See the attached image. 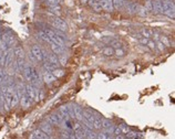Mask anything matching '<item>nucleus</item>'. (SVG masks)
<instances>
[{
  "instance_id": "f257e3e1",
  "label": "nucleus",
  "mask_w": 175,
  "mask_h": 139,
  "mask_svg": "<svg viewBox=\"0 0 175 139\" xmlns=\"http://www.w3.org/2000/svg\"><path fill=\"white\" fill-rule=\"evenodd\" d=\"M25 91H26V94L28 95V97H29L32 102H39V88L29 83V84L25 85Z\"/></svg>"
},
{
  "instance_id": "f03ea898",
  "label": "nucleus",
  "mask_w": 175,
  "mask_h": 139,
  "mask_svg": "<svg viewBox=\"0 0 175 139\" xmlns=\"http://www.w3.org/2000/svg\"><path fill=\"white\" fill-rule=\"evenodd\" d=\"M162 3H163V13L167 15L169 18L174 19L175 8H174V2H173V0H162Z\"/></svg>"
},
{
  "instance_id": "7ed1b4c3",
  "label": "nucleus",
  "mask_w": 175,
  "mask_h": 139,
  "mask_svg": "<svg viewBox=\"0 0 175 139\" xmlns=\"http://www.w3.org/2000/svg\"><path fill=\"white\" fill-rule=\"evenodd\" d=\"M51 24L54 29H57L58 31H61V32H67L68 30V24L65 23V20H62L61 18L59 17H54V18L51 20Z\"/></svg>"
},
{
  "instance_id": "20e7f679",
  "label": "nucleus",
  "mask_w": 175,
  "mask_h": 139,
  "mask_svg": "<svg viewBox=\"0 0 175 139\" xmlns=\"http://www.w3.org/2000/svg\"><path fill=\"white\" fill-rule=\"evenodd\" d=\"M15 62V53H13V49H8L5 51V66L3 67H11V65Z\"/></svg>"
},
{
  "instance_id": "39448f33",
  "label": "nucleus",
  "mask_w": 175,
  "mask_h": 139,
  "mask_svg": "<svg viewBox=\"0 0 175 139\" xmlns=\"http://www.w3.org/2000/svg\"><path fill=\"white\" fill-rule=\"evenodd\" d=\"M63 119H65V118L62 117L60 113H55V114H53V115L49 116V117H48V120H47V121H48L49 124L52 125V126H55V125L58 126V125L62 124Z\"/></svg>"
},
{
  "instance_id": "423d86ee",
  "label": "nucleus",
  "mask_w": 175,
  "mask_h": 139,
  "mask_svg": "<svg viewBox=\"0 0 175 139\" xmlns=\"http://www.w3.org/2000/svg\"><path fill=\"white\" fill-rule=\"evenodd\" d=\"M41 76H42V81L48 85L52 84L53 82H55V80H57L55 79V76L53 75L52 73L50 72V71H48V70H44V69H43Z\"/></svg>"
},
{
  "instance_id": "0eeeda50",
  "label": "nucleus",
  "mask_w": 175,
  "mask_h": 139,
  "mask_svg": "<svg viewBox=\"0 0 175 139\" xmlns=\"http://www.w3.org/2000/svg\"><path fill=\"white\" fill-rule=\"evenodd\" d=\"M19 103L21 104V106L23 107V108H29V107L32 105L33 102L28 97V95L26 94V91H25L21 95H20V96H19Z\"/></svg>"
},
{
  "instance_id": "6e6552de",
  "label": "nucleus",
  "mask_w": 175,
  "mask_h": 139,
  "mask_svg": "<svg viewBox=\"0 0 175 139\" xmlns=\"http://www.w3.org/2000/svg\"><path fill=\"white\" fill-rule=\"evenodd\" d=\"M71 108H72V112L74 114V119H77L78 121H81L83 118V109L81 108L79 105H75V104H72Z\"/></svg>"
},
{
  "instance_id": "1a4fd4ad",
  "label": "nucleus",
  "mask_w": 175,
  "mask_h": 139,
  "mask_svg": "<svg viewBox=\"0 0 175 139\" xmlns=\"http://www.w3.org/2000/svg\"><path fill=\"white\" fill-rule=\"evenodd\" d=\"M73 131H74V136L78 139H82L84 138V129H83V125H81V123H77L74 124L73 126Z\"/></svg>"
},
{
  "instance_id": "9d476101",
  "label": "nucleus",
  "mask_w": 175,
  "mask_h": 139,
  "mask_svg": "<svg viewBox=\"0 0 175 139\" xmlns=\"http://www.w3.org/2000/svg\"><path fill=\"white\" fill-rule=\"evenodd\" d=\"M1 39H2L9 46H12L16 44L15 36H13L12 33H10V32H5V33L1 34Z\"/></svg>"
},
{
  "instance_id": "9b49d317",
  "label": "nucleus",
  "mask_w": 175,
  "mask_h": 139,
  "mask_svg": "<svg viewBox=\"0 0 175 139\" xmlns=\"http://www.w3.org/2000/svg\"><path fill=\"white\" fill-rule=\"evenodd\" d=\"M31 52H32V54L33 56L36 58L37 62H42L43 61V54H42V49L40 48L39 46H33L32 49H31Z\"/></svg>"
},
{
  "instance_id": "f8f14e48",
  "label": "nucleus",
  "mask_w": 175,
  "mask_h": 139,
  "mask_svg": "<svg viewBox=\"0 0 175 139\" xmlns=\"http://www.w3.org/2000/svg\"><path fill=\"white\" fill-rule=\"evenodd\" d=\"M126 7V10L129 12L130 15H135V13H138V5L135 1H129V2H126L125 5Z\"/></svg>"
},
{
  "instance_id": "ddd939ff",
  "label": "nucleus",
  "mask_w": 175,
  "mask_h": 139,
  "mask_svg": "<svg viewBox=\"0 0 175 139\" xmlns=\"http://www.w3.org/2000/svg\"><path fill=\"white\" fill-rule=\"evenodd\" d=\"M50 48H51V51L57 55H60V54H63V52H65V46H61V44H59L57 42H52L50 44Z\"/></svg>"
},
{
  "instance_id": "4468645a",
  "label": "nucleus",
  "mask_w": 175,
  "mask_h": 139,
  "mask_svg": "<svg viewBox=\"0 0 175 139\" xmlns=\"http://www.w3.org/2000/svg\"><path fill=\"white\" fill-rule=\"evenodd\" d=\"M114 127H115V126H114L110 120H108V119H102V129L104 130V131H107V133L109 134H113Z\"/></svg>"
},
{
  "instance_id": "2eb2a0df",
  "label": "nucleus",
  "mask_w": 175,
  "mask_h": 139,
  "mask_svg": "<svg viewBox=\"0 0 175 139\" xmlns=\"http://www.w3.org/2000/svg\"><path fill=\"white\" fill-rule=\"evenodd\" d=\"M30 138L31 139H47V138H50V136L49 135H47L46 133H43L41 129H37L31 134Z\"/></svg>"
},
{
  "instance_id": "dca6fc26",
  "label": "nucleus",
  "mask_w": 175,
  "mask_h": 139,
  "mask_svg": "<svg viewBox=\"0 0 175 139\" xmlns=\"http://www.w3.org/2000/svg\"><path fill=\"white\" fill-rule=\"evenodd\" d=\"M102 3V9L105 10L107 12H112L113 11V3L112 0H101Z\"/></svg>"
},
{
  "instance_id": "f3484780",
  "label": "nucleus",
  "mask_w": 175,
  "mask_h": 139,
  "mask_svg": "<svg viewBox=\"0 0 175 139\" xmlns=\"http://www.w3.org/2000/svg\"><path fill=\"white\" fill-rule=\"evenodd\" d=\"M153 12H155V13H163L162 0H153Z\"/></svg>"
},
{
  "instance_id": "a211bd4d",
  "label": "nucleus",
  "mask_w": 175,
  "mask_h": 139,
  "mask_svg": "<svg viewBox=\"0 0 175 139\" xmlns=\"http://www.w3.org/2000/svg\"><path fill=\"white\" fill-rule=\"evenodd\" d=\"M143 134H138L136 131H132V130H129L128 133L124 135V138L128 139H138V138H143Z\"/></svg>"
},
{
  "instance_id": "6ab92c4d",
  "label": "nucleus",
  "mask_w": 175,
  "mask_h": 139,
  "mask_svg": "<svg viewBox=\"0 0 175 139\" xmlns=\"http://www.w3.org/2000/svg\"><path fill=\"white\" fill-rule=\"evenodd\" d=\"M90 5H91V7H92V9L94 10V11L96 12H100L102 9V3H101V0H91V1H89Z\"/></svg>"
},
{
  "instance_id": "aec40b11",
  "label": "nucleus",
  "mask_w": 175,
  "mask_h": 139,
  "mask_svg": "<svg viewBox=\"0 0 175 139\" xmlns=\"http://www.w3.org/2000/svg\"><path fill=\"white\" fill-rule=\"evenodd\" d=\"M40 129L42 130L43 133H46L47 135H51V134L53 133L52 125H51V124H49L48 121H47V123H43V124H41Z\"/></svg>"
},
{
  "instance_id": "412c9836",
  "label": "nucleus",
  "mask_w": 175,
  "mask_h": 139,
  "mask_svg": "<svg viewBox=\"0 0 175 139\" xmlns=\"http://www.w3.org/2000/svg\"><path fill=\"white\" fill-rule=\"evenodd\" d=\"M37 36H39V39H40V40H42V41H44V42H47V43H49V44H51V43L53 42V40L47 36L46 32H44L43 30L42 31H39Z\"/></svg>"
},
{
  "instance_id": "4be33fe9",
  "label": "nucleus",
  "mask_w": 175,
  "mask_h": 139,
  "mask_svg": "<svg viewBox=\"0 0 175 139\" xmlns=\"http://www.w3.org/2000/svg\"><path fill=\"white\" fill-rule=\"evenodd\" d=\"M51 73L55 76V79H60V77H62V76H65V71H63L62 69H60V67H57V69L52 70Z\"/></svg>"
},
{
  "instance_id": "5701e85b",
  "label": "nucleus",
  "mask_w": 175,
  "mask_h": 139,
  "mask_svg": "<svg viewBox=\"0 0 175 139\" xmlns=\"http://www.w3.org/2000/svg\"><path fill=\"white\" fill-rule=\"evenodd\" d=\"M13 53H15L16 58H25V51L23 49L20 48V46H16L13 49Z\"/></svg>"
},
{
  "instance_id": "b1692460",
  "label": "nucleus",
  "mask_w": 175,
  "mask_h": 139,
  "mask_svg": "<svg viewBox=\"0 0 175 139\" xmlns=\"http://www.w3.org/2000/svg\"><path fill=\"white\" fill-rule=\"evenodd\" d=\"M102 53L104 55H107V56H113L114 55V49L112 48V46H105L103 50H102Z\"/></svg>"
},
{
  "instance_id": "393cba45",
  "label": "nucleus",
  "mask_w": 175,
  "mask_h": 139,
  "mask_svg": "<svg viewBox=\"0 0 175 139\" xmlns=\"http://www.w3.org/2000/svg\"><path fill=\"white\" fill-rule=\"evenodd\" d=\"M140 34H141L142 36H144V38L151 39V38H152V34H153V31H151L150 29L143 28V29H141V31H140Z\"/></svg>"
},
{
  "instance_id": "a878e982",
  "label": "nucleus",
  "mask_w": 175,
  "mask_h": 139,
  "mask_svg": "<svg viewBox=\"0 0 175 139\" xmlns=\"http://www.w3.org/2000/svg\"><path fill=\"white\" fill-rule=\"evenodd\" d=\"M44 2L48 7H54V6H60L62 2V0H44Z\"/></svg>"
},
{
  "instance_id": "bb28decb",
  "label": "nucleus",
  "mask_w": 175,
  "mask_h": 139,
  "mask_svg": "<svg viewBox=\"0 0 175 139\" xmlns=\"http://www.w3.org/2000/svg\"><path fill=\"white\" fill-rule=\"evenodd\" d=\"M145 9L148 12H153V0H145Z\"/></svg>"
},
{
  "instance_id": "cd10ccee",
  "label": "nucleus",
  "mask_w": 175,
  "mask_h": 139,
  "mask_svg": "<svg viewBox=\"0 0 175 139\" xmlns=\"http://www.w3.org/2000/svg\"><path fill=\"white\" fill-rule=\"evenodd\" d=\"M155 46H156V50H159L160 52H164L166 50V46H165V44L162 42V41H156L155 42Z\"/></svg>"
},
{
  "instance_id": "c85d7f7f",
  "label": "nucleus",
  "mask_w": 175,
  "mask_h": 139,
  "mask_svg": "<svg viewBox=\"0 0 175 139\" xmlns=\"http://www.w3.org/2000/svg\"><path fill=\"white\" fill-rule=\"evenodd\" d=\"M114 55H117V58H123V56L125 55V51H124L122 48L114 49Z\"/></svg>"
},
{
  "instance_id": "c756f323",
  "label": "nucleus",
  "mask_w": 175,
  "mask_h": 139,
  "mask_svg": "<svg viewBox=\"0 0 175 139\" xmlns=\"http://www.w3.org/2000/svg\"><path fill=\"white\" fill-rule=\"evenodd\" d=\"M138 15H141V17H146V15H149V12H148V10L145 9V7L140 6L138 7Z\"/></svg>"
},
{
  "instance_id": "7c9ffc66",
  "label": "nucleus",
  "mask_w": 175,
  "mask_h": 139,
  "mask_svg": "<svg viewBox=\"0 0 175 139\" xmlns=\"http://www.w3.org/2000/svg\"><path fill=\"white\" fill-rule=\"evenodd\" d=\"M96 138H100V139H109L111 138V134L107 133V131H102L100 134H96Z\"/></svg>"
},
{
  "instance_id": "2f4dec72",
  "label": "nucleus",
  "mask_w": 175,
  "mask_h": 139,
  "mask_svg": "<svg viewBox=\"0 0 175 139\" xmlns=\"http://www.w3.org/2000/svg\"><path fill=\"white\" fill-rule=\"evenodd\" d=\"M59 60V64L61 65V66H65L68 63V59L65 55H60V58H58Z\"/></svg>"
},
{
  "instance_id": "473e14b6",
  "label": "nucleus",
  "mask_w": 175,
  "mask_h": 139,
  "mask_svg": "<svg viewBox=\"0 0 175 139\" xmlns=\"http://www.w3.org/2000/svg\"><path fill=\"white\" fill-rule=\"evenodd\" d=\"M9 49V46L2 39H0V52H5Z\"/></svg>"
},
{
  "instance_id": "72a5a7b5",
  "label": "nucleus",
  "mask_w": 175,
  "mask_h": 139,
  "mask_svg": "<svg viewBox=\"0 0 175 139\" xmlns=\"http://www.w3.org/2000/svg\"><path fill=\"white\" fill-rule=\"evenodd\" d=\"M50 10H51V12L52 13H54V15H60V11H61V8H60V6H54V7H49Z\"/></svg>"
},
{
  "instance_id": "f704fd0d",
  "label": "nucleus",
  "mask_w": 175,
  "mask_h": 139,
  "mask_svg": "<svg viewBox=\"0 0 175 139\" xmlns=\"http://www.w3.org/2000/svg\"><path fill=\"white\" fill-rule=\"evenodd\" d=\"M119 127H120V130H121V133H122V135H125V134L128 133V131H129V130H130V128L128 127V126H126L125 124L120 125Z\"/></svg>"
},
{
  "instance_id": "c9c22d12",
  "label": "nucleus",
  "mask_w": 175,
  "mask_h": 139,
  "mask_svg": "<svg viewBox=\"0 0 175 139\" xmlns=\"http://www.w3.org/2000/svg\"><path fill=\"white\" fill-rule=\"evenodd\" d=\"M160 41H162V42L164 43V44H165L166 48H169V46H170V41H169V39H167L166 36H160Z\"/></svg>"
},
{
  "instance_id": "e433bc0d",
  "label": "nucleus",
  "mask_w": 175,
  "mask_h": 139,
  "mask_svg": "<svg viewBox=\"0 0 175 139\" xmlns=\"http://www.w3.org/2000/svg\"><path fill=\"white\" fill-rule=\"evenodd\" d=\"M28 56H29V60H30L31 62H32V63H36V62H37V60H36V58L33 56V54H32V52H31V51L29 52Z\"/></svg>"
},
{
  "instance_id": "4c0bfd02",
  "label": "nucleus",
  "mask_w": 175,
  "mask_h": 139,
  "mask_svg": "<svg viewBox=\"0 0 175 139\" xmlns=\"http://www.w3.org/2000/svg\"><path fill=\"white\" fill-rule=\"evenodd\" d=\"M89 1H90V0H81V3H82V5H86Z\"/></svg>"
},
{
  "instance_id": "58836bf2",
  "label": "nucleus",
  "mask_w": 175,
  "mask_h": 139,
  "mask_svg": "<svg viewBox=\"0 0 175 139\" xmlns=\"http://www.w3.org/2000/svg\"><path fill=\"white\" fill-rule=\"evenodd\" d=\"M123 1H124V0H123Z\"/></svg>"
}]
</instances>
